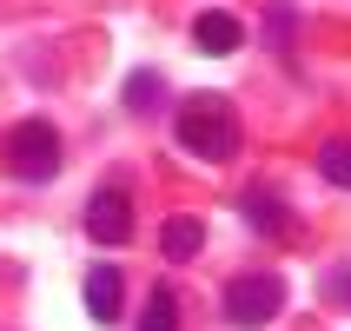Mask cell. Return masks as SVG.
I'll return each instance as SVG.
<instances>
[{
    "label": "cell",
    "instance_id": "obj_1",
    "mask_svg": "<svg viewBox=\"0 0 351 331\" xmlns=\"http://www.w3.org/2000/svg\"><path fill=\"white\" fill-rule=\"evenodd\" d=\"M179 146L199 159H232L239 146V119L226 93H186L179 99Z\"/></svg>",
    "mask_w": 351,
    "mask_h": 331
},
{
    "label": "cell",
    "instance_id": "obj_2",
    "mask_svg": "<svg viewBox=\"0 0 351 331\" xmlns=\"http://www.w3.org/2000/svg\"><path fill=\"white\" fill-rule=\"evenodd\" d=\"M219 305H226V318H232L239 331H258V325H272L278 305H285V278H278V272H245V278L226 285Z\"/></svg>",
    "mask_w": 351,
    "mask_h": 331
},
{
    "label": "cell",
    "instance_id": "obj_3",
    "mask_svg": "<svg viewBox=\"0 0 351 331\" xmlns=\"http://www.w3.org/2000/svg\"><path fill=\"white\" fill-rule=\"evenodd\" d=\"M7 166H14L20 179H53L60 173V133L47 126V119H20L14 139H7Z\"/></svg>",
    "mask_w": 351,
    "mask_h": 331
},
{
    "label": "cell",
    "instance_id": "obj_4",
    "mask_svg": "<svg viewBox=\"0 0 351 331\" xmlns=\"http://www.w3.org/2000/svg\"><path fill=\"white\" fill-rule=\"evenodd\" d=\"M86 232H93V245H126L133 238V206H126L119 186H99L86 199Z\"/></svg>",
    "mask_w": 351,
    "mask_h": 331
},
{
    "label": "cell",
    "instance_id": "obj_5",
    "mask_svg": "<svg viewBox=\"0 0 351 331\" xmlns=\"http://www.w3.org/2000/svg\"><path fill=\"white\" fill-rule=\"evenodd\" d=\"M193 40H199V53L226 60V53H239V47H245V20L226 14V7H213V14H199V20H193Z\"/></svg>",
    "mask_w": 351,
    "mask_h": 331
},
{
    "label": "cell",
    "instance_id": "obj_6",
    "mask_svg": "<svg viewBox=\"0 0 351 331\" xmlns=\"http://www.w3.org/2000/svg\"><path fill=\"white\" fill-rule=\"evenodd\" d=\"M239 206H245V219H252V225H258L265 238H292V232H298V219L285 212V206H278L272 193H258V186H252L245 199H239Z\"/></svg>",
    "mask_w": 351,
    "mask_h": 331
},
{
    "label": "cell",
    "instance_id": "obj_7",
    "mask_svg": "<svg viewBox=\"0 0 351 331\" xmlns=\"http://www.w3.org/2000/svg\"><path fill=\"white\" fill-rule=\"evenodd\" d=\"M86 312H93L99 325H119V272L113 265H93V272H86Z\"/></svg>",
    "mask_w": 351,
    "mask_h": 331
},
{
    "label": "cell",
    "instance_id": "obj_8",
    "mask_svg": "<svg viewBox=\"0 0 351 331\" xmlns=\"http://www.w3.org/2000/svg\"><path fill=\"white\" fill-rule=\"evenodd\" d=\"M199 245H206V225H199V219H166V225H159V252L173 258H199Z\"/></svg>",
    "mask_w": 351,
    "mask_h": 331
},
{
    "label": "cell",
    "instance_id": "obj_9",
    "mask_svg": "<svg viewBox=\"0 0 351 331\" xmlns=\"http://www.w3.org/2000/svg\"><path fill=\"white\" fill-rule=\"evenodd\" d=\"M139 331H179V298H173V285H159V292L146 298V318H139Z\"/></svg>",
    "mask_w": 351,
    "mask_h": 331
},
{
    "label": "cell",
    "instance_id": "obj_10",
    "mask_svg": "<svg viewBox=\"0 0 351 331\" xmlns=\"http://www.w3.org/2000/svg\"><path fill=\"white\" fill-rule=\"evenodd\" d=\"M318 173L332 179V186H351V139H325L318 146Z\"/></svg>",
    "mask_w": 351,
    "mask_h": 331
},
{
    "label": "cell",
    "instance_id": "obj_11",
    "mask_svg": "<svg viewBox=\"0 0 351 331\" xmlns=\"http://www.w3.org/2000/svg\"><path fill=\"white\" fill-rule=\"evenodd\" d=\"M126 106H133V113H153L159 106V73H133L126 79Z\"/></svg>",
    "mask_w": 351,
    "mask_h": 331
}]
</instances>
